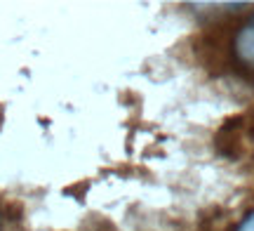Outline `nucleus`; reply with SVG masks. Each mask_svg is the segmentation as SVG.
Instances as JSON below:
<instances>
[{
    "label": "nucleus",
    "instance_id": "2",
    "mask_svg": "<svg viewBox=\"0 0 254 231\" xmlns=\"http://www.w3.org/2000/svg\"><path fill=\"white\" fill-rule=\"evenodd\" d=\"M238 231H254V213L250 217H245V222L240 224V229Z\"/></svg>",
    "mask_w": 254,
    "mask_h": 231
},
{
    "label": "nucleus",
    "instance_id": "1",
    "mask_svg": "<svg viewBox=\"0 0 254 231\" xmlns=\"http://www.w3.org/2000/svg\"><path fill=\"white\" fill-rule=\"evenodd\" d=\"M236 52L245 64L254 66V21L245 24L236 38Z\"/></svg>",
    "mask_w": 254,
    "mask_h": 231
}]
</instances>
